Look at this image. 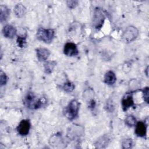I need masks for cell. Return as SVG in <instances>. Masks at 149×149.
Wrapping results in <instances>:
<instances>
[{"instance_id":"obj_1","label":"cell","mask_w":149,"mask_h":149,"mask_svg":"<svg viewBox=\"0 0 149 149\" xmlns=\"http://www.w3.org/2000/svg\"><path fill=\"white\" fill-rule=\"evenodd\" d=\"M45 103L44 98L37 99L32 93H29L25 98V104L30 109H38Z\"/></svg>"},{"instance_id":"obj_2","label":"cell","mask_w":149,"mask_h":149,"mask_svg":"<svg viewBox=\"0 0 149 149\" xmlns=\"http://www.w3.org/2000/svg\"><path fill=\"white\" fill-rule=\"evenodd\" d=\"M55 35V31L51 29L39 28L37 31V38L45 43L49 44L52 41Z\"/></svg>"},{"instance_id":"obj_3","label":"cell","mask_w":149,"mask_h":149,"mask_svg":"<svg viewBox=\"0 0 149 149\" xmlns=\"http://www.w3.org/2000/svg\"><path fill=\"white\" fill-rule=\"evenodd\" d=\"M105 19V16L103 10L99 7L95 8L94 10L93 19V23L94 28L97 30L100 29L104 24Z\"/></svg>"},{"instance_id":"obj_4","label":"cell","mask_w":149,"mask_h":149,"mask_svg":"<svg viewBox=\"0 0 149 149\" xmlns=\"http://www.w3.org/2000/svg\"><path fill=\"white\" fill-rule=\"evenodd\" d=\"M79 109V102L76 100H72L65 109V115L68 119L72 120L78 115Z\"/></svg>"},{"instance_id":"obj_5","label":"cell","mask_w":149,"mask_h":149,"mask_svg":"<svg viewBox=\"0 0 149 149\" xmlns=\"http://www.w3.org/2000/svg\"><path fill=\"white\" fill-rule=\"evenodd\" d=\"M138 29L133 26H130L127 27L123 33L122 40L125 43H129L134 41L138 37Z\"/></svg>"},{"instance_id":"obj_6","label":"cell","mask_w":149,"mask_h":149,"mask_svg":"<svg viewBox=\"0 0 149 149\" xmlns=\"http://www.w3.org/2000/svg\"><path fill=\"white\" fill-rule=\"evenodd\" d=\"M31 127L30 122L29 120L23 119L20 121L17 127V131L19 134L22 136H26L29 133Z\"/></svg>"},{"instance_id":"obj_7","label":"cell","mask_w":149,"mask_h":149,"mask_svg":"<svg viewBox=\"0 0 149 149\" xmlns=\"http://www.w3.org/2000/svg\"><path fill=\"white\" fill-rule=\"evenodd\" d=\"M63 52L64 54L68 56H76L78 53L79 51L76 45L73 42H67L63 48Z\"/></svg>"},{"instance_id":"obj_8","label":"cell","mask_w":149,"mask_h":149,"mask_svg":"<svg viewBox=\"0 0 149 149\" xmlns=\"http://www.w3.org/2000/svg\"><path fill=\"white\" fill-rule=\"evenodd\" d=\"M122 107L123 111H126L128 108L134 105V101L132 93H126L122 99Z\"/></svg>"},{"instance_id":"obj_9","label":"cell","mask_w":149,"mask_h":149,"mask_svg":"<svg viewBox=\"0 0 149 149\" xmlns=\"http://www.w3.org/2000/svg\"><path fill=\"white\" fill-rule=\"evenodd\" d=\"M111 136L109 134H104L100 137L95 143V146L97 148H105L111 142Z\"/></svg>"},{"instance_id":"obj_10","label":"cell","mask_w":149,"mask_h":149,"mask_svg":"<svg viewBox=\"0 0 149 149\" xmlns=\"http://www.w3.org/2000/svg\"><path fill=\"white\" fill-rule=\"evenodd\" d=\"M136 134L141 137H145L147 134V125L143 122H139L136 126L135 129Z\"/></svg>"},{"instance_id":"obj_11","label":"cell","mask_w":149,"mask_h":149,"mask_svg":"<svg viewBox=\"0 0 149 149\" xmlns=\"http://www.w3.org/2000/svg\"><path fill=\"white\" fill-rule=\"evenodd\" d=\"M36 54L40 61H46L50 55L49 49L45 48H38L36 49Z\"/></svg>"},{"instance_id":"obj_12","label":"cell","mask_w":149,"mask_h":149,"mask_svg":"<svg viewBox=\"0 0 149 149\" xmlns=\"http://www.w3.org/2000/svg\"><path fill=\"white\" fill-rule=\"evenodd\" d=\"M2 32L5 37L12 38L16 34V30L13 26L7 24L3 28Z\"/></svg>"},{"instance_id":"obj_13","label":"cell","mask_w":149,"mask_h":149,"mask_svg":"<svg viewBox=\"0 0 149 149\" xmlns=\"http://www.w3.org/2000/svg\"><path fill=\"white\" fill-rule=\"evenodd\" d=\"M10 15L9 9L4 5L0 6V20L1 22H5L9 17Z\"/></svg>"},{"instance_id":"obj_14","label":"cell","mask_w":149,"mask_h":149,"mask_svg":"<svg viewBox=\"0 0 149 149\" xmlns=\"http://www.w3.org/2000/svg\"><path fill=\"white\" fill-rule=\"evenodd\" d=\"M116 77L115 74L111 70L107 72L104 76V81L105 83L111 85L115 83Z\"/></svg>"},{"instance_id":"obj_15","label":"cell","mask_w":149,"mask_h":149,"mask_svg":"<svg viewBox=\"0 0 149 149\" xmlns=\"http://www.w3.org/2000/svg\"><path fill=\"white\" fill-rule=\"evenodd\" d=\"M14 12L17 17H22L26 14V8L23 5L18 3L14 8Z\"/></svg>"},{"instance_id":"obj_16","label":"cell","mask_w":149,"mask_h":149,"mask_svg":"<svg viewBox=\"0 0 149 149\" xmlns=\"http://www.w3.org/2000/svg\"><path fill=\"white\" fill-rule=\"evenodd\" d=\"M56 65V62L55 61H48L44 64V70L45 72L47 73H51L55 66Z\"/></svg>"},{"instance_id":"obj_17","label":"cell","mask_w":149,"mask_h":149,"mask_svg":"<svg viewBox=\"0 0 149 149\" xmlns=\"http://www.w3.org/2000/svg\"><path fill=\"white\" fill-rule=\"evenodd\" d=\"M136 123V119L133 115H129L125 119V123L128 126H133Z\"/></svg>"},{"instance_id":"obj_18","label":"cell","mask_w":149,"mask_h":149,"mask_svg":"<svg viewBox=\"0 0 149 149\" xmlns=\"http://www.w3.org/2000/svg\"><path fill=\"white\" fill-rule=\"evenodd\" d=\"M63 88L66 92L70 93V92H72L74 90V85L73 84V83H72L70 81H68V82H66L65 83H64V84L63 86Z\"/></svg>"},{"instance_id":"obj_19","label":"cell","mask_w":149,"mask_h":149,"mask_svg":"<svg viewBox=\"0 0 149 149\" xmlns=\"http://www.w3.org/2000/svg\"><path fill=\"white\" fill-rule=\"evenodd\" d=\"M133 146V141L131 139H127L123 141L122 142V148L124 149L131 148Z\"/></svg>"},{"instance_id":"obj_20","label":"cell","mask_w":149,"mask_h":149,"mask_svg":"<svg viewBox=\"0 0 149 149\" xmlns=\"http://www.w3.org/2000/svg\"><path fill=\"white\" fill-rule=\"evenodd\" d=\"M143 91V97L144 101L146 103H148V99H149V88L148 87L144 88L142 90Z\"/></svg>"},{"instance_id":"obj_21","label":"cell","mask_w":149,"mask_h":149,"mask_svg":"<svg viewBox=\"0 0 149 149\" xmlns=\"http://www.w3.org/2000/svg\"><path fill=\"white\" fill-rule=\"evenodd\" d=\"M26 42V37H20V36L17 37V43L19 47L23 48Z\"/></svg>"},{"instance_id":"obj_22","label":"cell","mask_w":149,"mask_h":149,"mask_svg":"<svg viewBox=\"0 0 149 149\" xmlns=\"http://www.w3.org/2000/svg\"><path fill=\"white\" fill-rule=\"evenodd\" d=\"M8 80V78L6 75L5 74V73H3L2 70L1 71L0 73V84L1 86H2L3 85H5Z\"/></svg>"},{"instance_id":"obj_23","label":"cell","mask_w":149,"mask_h":149,"mask_svg":"<svg viewBox=\"0 0 149 149\" xmlns=\"http://www.w3.org/2000/svg\"><path fill=\"white\" fill-rule=\"evenodd\" d=\"M78 1L76 0H72V1H67L66 4L68 6L70 9L74 8L77 5H78Z\"/></svg>"}]
</instances>
